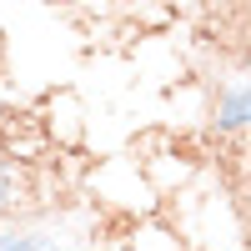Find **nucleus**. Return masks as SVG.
Segmentation results:
<instances>
[{"label":"nucleus","instance_id":"obj_1","mask_svg":"<svg viewBox=\"0 0 251 251\" xmlns=\"http://www.w3.org/2000/svg\"><path fill=\"white\" fill-rule=\"evenodd\" d=\"M246 116H251V96H246V75L236 71L211 100V126H216V136H241Z\"/></svg>","mask_w":251,"mask_h":251},{"label":"nucleus","instance_id":"obj_3","mask_svg":"<svg viewBox=\"0 0 251 251\" xmlns=\"http://www.w3.org/2000/svg\"><path fill=\"white\" fill-rule=\"evenodd\" d=\"M20 191H25V181H20L15 161H5V156H0V221H5L15 206H20Z\"/></svg>","mask_w":251,"mask_h":251},{"label":"nucleus","instance_id":"obj_2","mask_svg":"<svg viewBox=\"0 0 251 251\" xmlns=\"http://www.w3.org/2000/svg\"><path fill=\"white\" fill-rule=\"evenodd\" d=\"M0 251H71V241L55 226L35 221H0Z\"/></svg>","mask_w":251,"mask_h":251}]
</instances>
